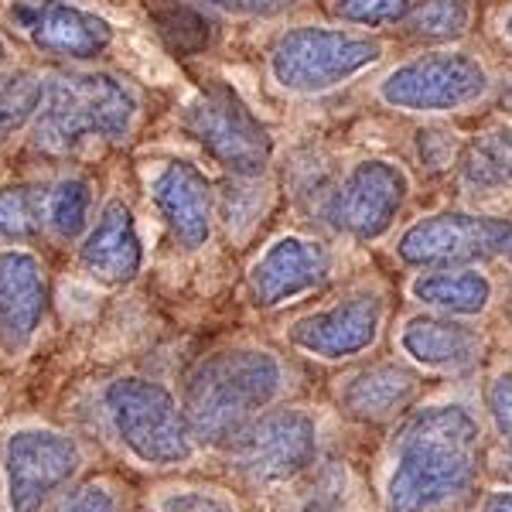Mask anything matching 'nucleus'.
<instances>
[{"label":"nucleus","mask_w":512,"mask_h":512,"mask_svg":"<svg viewBox=\"0 0 512 512\" xmlns=\"http://www.w3.org/2000/svg\"><path fill=\"white\" fill-rule=\"evenodd\" d=\"M478 417L461 403H437L407 420L386 478V512H437L472 489L478 475Z\"/></svg>","instance_id":"1"},{"label":"nucleus","mask_w":512,"mask_h":512,"mask_svg":"<svg viewBox=\"0 0 512 512\" xmlns=\"http://www.w3.org/2000/svg\"><path fill=\"white\" fill-rule=\"evenodd\" d=\"M284 390V366L263 349H222L205 355L185 383L192 437L209 448H236Z\"/></svg>","instance_id":"2"},{"label":"nucleus","mask_w":512,"mask_h":512,"mask_svg":"<svg viewBox=\"0 0 512 512\" xmlns=\"http://www.w3.org/2000/svg\"><path fill=\"white\" fill-rule=\"evenodd\" d=\"M137 99L106 72H62L45 82L35 113V144L48 154H69L86 140L130 134Z\"/></svg>","instance_id":"3"},{"label":"nucleus","mask_w":512,"mask_h":512,"mask_svg":"<svg viewBox=\"0 0 512 512\" xmlns=\"http://www.w3.org/2000/svg\"><path fill=\"white\" fill-rule=\"evenodd\" d=\"M113 434L137 461L154 468L185 465L192 458V427L185 407L171 396L168 386L140 376H120L103 393Z\"/></svg>","instance_id":"4"},{"label":"nucleus","mask_w":512,"mask_h":512,"mask_svg":"<svg viewBox=\"0 0 512 512\" xmlns=\"http://www.w3.org/2000/svg\"><path fill=\"white\" fill-rule=\"evenodd\" d=\"M383 59V45L369 35L342 28H304L284 31L270 48V76L280 89L297 96H315L342 86Z\"/></svg>","instance_id":"5"},{"label":"nucleus","mask_w":512,"mask_h":512,"mask_svg":"<svg viewBox=\"0 0 512 512\" xmlns=\"http://www.w3.org/2000/svg\"><path fill=\"white\" fill-rule=\"evenodd\" d=\"M489 93V72L468 52H427L396 65L379 82V99L403 113H451Z\"/></svg>","instance_id":"6"},{"label":"nucleus","mask_w":512,"mask_h":512,"mask_svg":"<svg viewBox=\"0 0 512 512\" xmlns=\"http://www.w3.org/2000/svg\"><path fill=\"white\" fill-rule=\"evenodd\" d=\"M185 130L222 168L239 178H256L274 158V140L267 127L250 113V106L233 89L209 86L185 110Z\"/></svg>","instance_id":"7"},{"label":"nucleus","mask_w":512,"mask_h":512,"mask_svg":"<svg viewBox=\"0 0 512 512\" xmlns=\"http://www.w3.org/2000/svg\"><path fill=\"white\" fill-rule=\"evenodd\" d=\"M82 451L69 434L21 427L4 444V485L11 512H45L48 502L76 478Z\"/></svg>","instance_id":"8"},{"label":"nucleus","mask_w":512,"mask_h":512,"mask_svg":"<svg viewBox=\"0 0 512 512\" xmlns=\"http://www.w3.org/2000/svg\"><path fill=\"white\" fill-rule=\"evenodd\" d=\"M512 243V222L502 216H472V212H437L414 222L396 243L407 267H465L506 253Z\"/></svg>","instance_id":"9"},{"label":"nucleus","mask_w":512,"mask_h":512,"mask_svg":"<svg viewBox=\"0 0 512 512\" xmlns=\"http://www.w3.org/2000/svg\"><path fill=\"white\" fill-rule=\"evenodd\" d=\"M407 192L410 181L400 164L379 158L362 161L328 198V219H332L335 229L355 239H379L400 216Z\"/></svg>","instance_id":"10"},{"label":"nucleus","mask_w":512,"mask_h":512,"mask_svg":"<svg viewBox=\"0 0 512 512\" xmlns=\"http://www.w3.org/2000/svg\"><path fill=\"white\" fill-rule=\"evenodd\" d=\"M239 468L253 482H287L308 472L318 454V427L304 410H270L236 444Z\"/></svg>","instance_id":"11"},{"label":"nucleus","mask_w":512,"mask_h":512,"mask_svg":"<svg viewBox=\"0 0 512 512\" xmlns=\"http://www.w3.org/2000/svg\"><path fill=\"white\" fill-rule=\"evenodd\" d=\"M383 328V304L373 294H355L318 315H304L291 325V342L315 359H352L373 349Z\"/></svg>","instance_id":"12"},{"label":"nucleus","mask_w":512,"mask_h":512,"mask_svg":"<svg viewBox=\"0 0 512 512\" xmlns=\"http://www.w3.org/2000/svg\"><path fill=\"white\" fill-rule=\"evenodd\" d=\"M332 270V253L318 239L304 236H280L267 246V253L253 263L250 270V291L260 308H277L294 297L315 291L325 284Z\"/></svg>","instance_id":"13"},{"label":"nucleus","mask_w":512,"mask_h":512,"mask_svg":"<svg viewBox=\"0 0 512 512\" xmlns=\"http://www.w3.org/2000/svg\"><path fill=\"white\" fill-rule=\"evenodd\" d=\"M11 21L28 35L41 52L62 59H96L110 48L113 28L99 14L82 11L76 4H18Z\"/></svg>","instance_id":"14"},{"label":"nucleus","mask_w":512,"mask_h":512,"mask_svg":"<svg viewBox=\"0 0 512 512\" xmlns=\"http://www.w3.org/2000/svg\"><path fill=\"white\" fill-rule=\"evenodd\" d=\"M48 308V277L28 250L0 253V345L11 355L24 352L38 335Z\"/></svg>","instance_id":"15"},{"label":"nucleus","mask_w":512,"mask_h":512,"mask_svg":"<svg viewBox=\"0 0 512 512\" xmlns=\"http://www.w3.org/2000/svg\"><path fill=\"white\" fill-rule=\"evenodd\" d=\"M151 198L181 250H198L212 236V185L195 164L168 161L151 181Z\"/></svg>","instance_id":"16"},{"label":"nucleus","mask_w":512,"mask_h":512,"mask_svg":"<svg viewBox=\"0 0 512 512\" xmlns=\"http://www.w3.org/2000/svg\"><path fill=\"white\" fill-rule=\"evenodd\" d=\"M82 267L103 284H127L140 274L144 246L137 236V222L123 202H110L99 212L96 226L89 229L79 250Z\"/></svg>","instance_id":"17"},{"label":"nucleus","mask_w":512,"mask_h":512,"mask_svg":"<svg viewBox=\"0 0 512 512\" xmlns=\"http://www.w3.org/2000/svg\"><path fill=\"white\" fill-rule=\"evenodd\" d=\"M417 373L396 362H376L359 373H352L338 390V403L352 420L362 424H383L410 407L417 400Z\"/></svg>","instance_id":"18"},{"label":"nucleus","mask_w":512,"mask_h":512,"mask_svg":"<svg viewBox=\"0 0 512 512\" xmlns=\"http://www.w3.org/2000/svg\"><path fill=\"white\" fill-rule=\"evenodd\" d=\"M400 349L424 369L434 373H461L475 366L482 352V338L475 328L448 318H410L400 332Z\"/></svg>","instance_id":"19"},{"label":"nucleus","mask_w":512,"mask_h":512,"mask_svg":"<svg viewBox=\"0 0 512 512\" xmlns=\"http://www.w3.org/2000/svg\"><path fill=\"white\" fill-rule=\"evenodd\" d=\"M410 294L420 304L454 318L482 315L492 301V280L478 270H431L410 284Z\"/></svg>","instance_id":"20"},{"label":"nucleus","mask_w":512,"mask_h":512,"mask_svg":"<svg viewBox=\"0 0 512 512\" xmlns=\"http://www.w3.org/2000/svg\"><path fill=\"white\" fill-rule=\"evenodd\" d=\"M461 175L472 188L512 185V127L478 137L461 158Z\"/></svg>","instance_id":"21"},{"label":"nucleus","mask_w":512,"mask_h":512,"mask_svg":"<svg viewBox=\"0 0 512 512\" xmlns=\"http://www.w3.org/2000/svg\"><path fill=\"white\" fill-rule=\"evenodd\" d=\"M48 222V195L35 185L0 188V239L24 243L35 239Z\"/></svg>","instance_id":"22"},{"label":"nucleus","mask_w":512,"mask_h":512,"mask_svg":"<svg viewBox=\"0 0 512 512\" xmlns=\"http://www.w3.org/2000/svg\"><path fill=\"white\" fill-rule=\"evenodd\" d=\"M468 24H472V0H420L407 14L410 35L431 41L461 38Z\"/></svg>","instance_id":"23"},{"label":"nucleus","mask_w":512,"mask_h":512,"mask_svg":"<svg viewBox=\"0 0 512 512\" xmlns=\"http://www.w3.org/2000/svg\"><path fill=\"white\" fill-rule=\"evenodd\" d=\"M41 93L45 86L31 72H0V144L28 120H35Z\"/></svg>","instance_id":"24"},{"label":"nucleus","mask_w":512,"mask_h":512,"mask_svg":"<svg viewBox=\"0 0 512 512\" xmlns=\"http://www.w3.org/2000/svg\"><path fill=\"white\" fill-rule=\"evenodd\" d=\"M89 205H93V195H89V185L79 178H65L48 192V226L55 229L62 239H72L86 229L89 219Z\"/></svg>","instance_id":"25"},{"label":"nucleus","mask_w":512,"mask_h":512,"mask_svg":"<svg viewBox=\"0 0 512 512\" xmlns=\"http://www.w3.org/2000/svg\"><path fill=\"white\" fill-rule=\"evenodd\" d=\"M414 0H332V11L342 21L362 24V28H379V24L407 21L414 11Z\"/></svg>","instance_id":"26"},{"label":"nucleus","mask_w":512,"mask_h":512,"mask_svg":"<svg viewBox=\"0 0 512 512\" xmlns=\"http://www.w3.org/2000/svg\"><path fill=\"white\" fill-rule=\"evenodd\" d=\"M485 400H489V414H492L495 431H499L502 441L512 448V369L492 379Z\"/></svg>","instance_id":"27"},{"label":"nucleus","mask_w":512,"mask_h":512,"mask_svg":"<svg viewBox=\"0 0 512 512\" xmlns=\"http://www.w3.org/2000/svg\"><path fill=\"white\" fill-rule=\"evenodd\" d=\"M161 512H236L233 502H226L216 492H198V489H185V492H171L158 502Z\"/></svg>","instance_id":"28"},{"label":"nucleus","mask_w":512,"mask_h":512,"mask_svg":"<svg viewBox=\"0 0 512 512\" xmlns=\"http://www.w3.org/2000/svg\"><path fill=\"white\" fill-rule=\"evenodd\" d=\"M205 4L229 14H243V18H277V14L291 11L297 0H205Z\"/></svg>","instance_id":"29"},{"label":"nucleus","mask_w":512,"mask_h":512,"mask_svg":"<svg viewBox=\"0 0 512 512\" xmlns=\"http://www.w3.org/2000/svg\"><path fill=\"white\" fill-rule=\"evenodd\" d=\"M454 147H458V140L448 130H420V158L431 168H448L454 158Z\"/></svg>","instance_id":"30"},{"label":"nucleus","mask_w":512,"mask_h":512,"mask_svg":"<svg viewBox=\"0 0 512 512\" xmlns=\"http://www.w3.org/2000/svg\"><path fill=\"white\" fill-rule=\"evenodd\" d=\"M62 512H120V502L106 485H86L72 495Z\"/></svg>","instance_id":"31"},{"label":"nucleus","mask_w":512,"mask_h":512,"mask_svg":"<svg viewBox=\"0 0 512 512\" xmlns=\"http://www.w3.org/2000/svg\"><path fill=\"white\" fill-rule=\"evenodd\" d=\"M482 512H512V492H492L482 502Z\"/></svg>","instance_id":"32"},{"label":"nucleus","mask_w":512,"mask_h":512,"mask_svg":"<svg viewBox=\"0 0 512 512\" xmlns=\"http://www.w3.org/2000/svg\"><path fill=\"white\" fill-rule=\"evenodd\" d=\"M502 35H506L509 41H512V7L506 14H502Z\"/></svg>","instance_id":"33"},{"label":"nucleus","mask_w":512,"mask_h":512,"mask_svg":"<svg viewBox=\"0 0 512 512\" xmlns=\"http://www.w3.org/2000/svg\"><path fill=\"white\" fill-rule=\"evenodd\" d=\"M304 512H332V509H325V506H315V502H311V506H304Z\"/></svg>","instance_id":"34"},{"label":"nucleus","mask_w":512,"mask_h":512,"mask_svg":"<svg viewBox=\"0 0 512 512\" xmlns=\"http://www.w3.org/2000/svg\"><path fill=\"white\" fill-rule=\"evenodd\" d=\"M506 260H509V267H512V243H509V250H506Z\"/></svg>","instance_id":"35"}]
</instances>
